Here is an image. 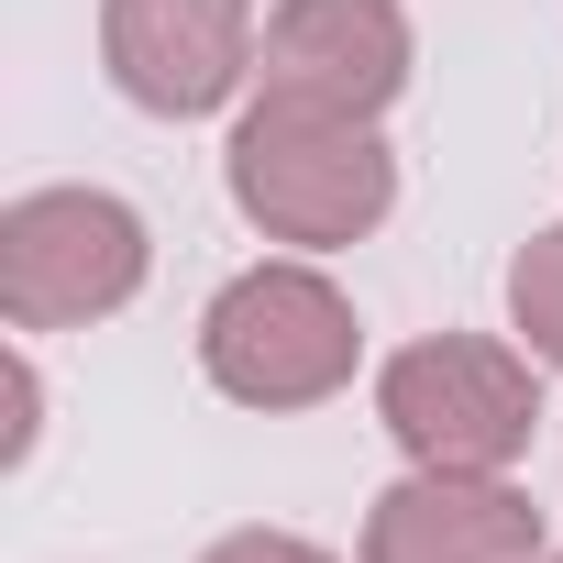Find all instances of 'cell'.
Segmentation results:
<instances>
[{"mask_svg":"<svg viewBox=\"0 0 563 563\" xmlns=\"http://www.w3.org/2000/svg\"><path fill=\"white\" fill-rule=\"evenodd\" d=\"M199 563H332V552L299 541V530H232V541H210Z\"/></svg>","mask_w":563,"mask_h":563,"instance_id":"9c48e42d","label":"cell"},{"mask_svg":"<svg viewBox=\"0 0 563 563\" xmlns=\"http://www.w3.org/2000/svg\"><path fill=\"white\" fill-rule=\"evenodd\" d=\"M541 354L530 343H486V332H431V343H398L376 365V420L409 464H442V475H508L541 431Z\"/></svg>","mask_w":563,"mask_h":563,"instance_id":"3957f363","label":"cell"},{"mask_svg":"<svg viewBox=\"0 0 563 563\" xmlns=\"http://www.w3.org/2000/svg\"><path fill=\"white\" fill-rule=\"evenodd\" d=\"M254 89L376 122L409 89V12H398V0H276V12H265V56H254Z\"/></svg>","mask_w":563,"mask_h":563,"instance_id":"8992f818","label":"cell"},{"mask_svg":"<svg viewBox=\"0 0 563 563\" xmlns=\"http://www.w3.org/2000/svg\"><path fill=\"white\" fill-rule=\"evenodd\" d=\"M254 56H265L254 0H100V67L155 122H199L243 100Z\"/></svg>","mask_w":563,"mask_h":563,"instance_id":"5b68a950","label":"cell"},{"mask_svg":"<svg viewBox=\"0 0 563 563\" xmlns=\"http://www.w3.org/2000/svg\"><path fill=\"white\" fill-rule=\"evenodd\" d=\"M365 365V321L310 254H265L199 310V376L232 409H321Z\"/></svg>","mask_w":563,"mask_h":563,"instance_id":"7a4b0ae2","label":"cell"},{"mask_svg":"<svg viewBox=\"0 0 563 563\" xmlns=\"http://www.w3.org/2000/svg\"><path fill=\"white\" fill-rule=\"evenodd\" d=\"M365 563H541V508L519 475L409 464L365 508Z\"/></svg>","mask_w":563,"mask_h":563,"instance_id":"52a82bcc","label":"cell"},{"mask_svg":"<svg viewBox=\"0 0 563 563\" xmlns=\"http://www.w3.org/2000/svg\"><path fill=\"white\" fill-rule=\"evenodd\" d=\"M144 210L111 188H23L0 210V321L12 332H89L144 288Z\"/></svg>","mask_w":563,"mask_h":563,"instance_id":"277c9868","label":"cell"},{"mask_svg":"<svg viewBox=\"0 0 563 563\" xmlns=\"http://www.w3.org/2000/svg\"><path fill=\"white\" fill-rule=\"evenodd\" d=\"M508 332L563 376V221H552V232H530V243L508 254Z\"/></svg>","mask_w":563,"mask_h":563,"instance_id":"ba28073f","label":"cell"},{"mask_svg":"<svg viewBox=\"0 0 563 563\" xmlns=\"http://www.w3.org/2000/svg\"><path fill=\"white\" fill-rule=\"evenodd\" d=\"M221 188H232V210H243L265 243H288V254H343V243H365V232L398 210V155H387V133L354 122V111L254 89V100L232 111Z\"/></svg>","mask_w":563,"mask_h":563,"instance_id":"6da1fadb","label":"cell"},{"mask_svg":"<svg viewBox=\"0 0 563 563\" xmlns=\"http://www.w3.org/2000/svg\"><path fill=\"white\" fill-rule=\"evenodd\" d=\"M541 563H563V552H541Z\"/></svg>","mask_w":563,"mask_h":563,"instance_id":"30bf717a","label":"cell"}]
</instances>
